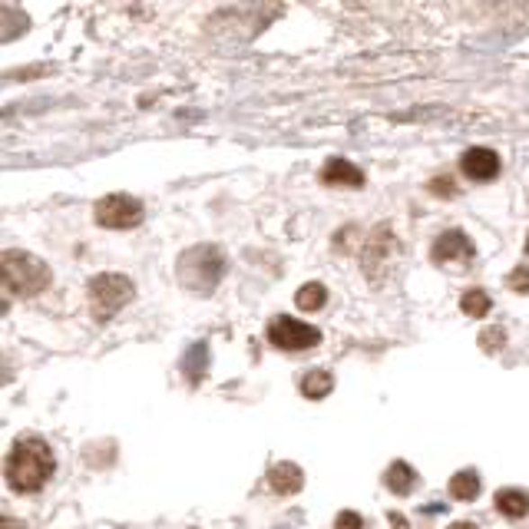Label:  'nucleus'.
<instances>
[{"label": "nucleus", "mask_w": 529, "mask_h": 529, "mask_svg": "<svg viewBox=\"0 0 529 529\" xmlns=\"http://www.w3.org/2000/svg\"><path fill=\"white\" fill-rule=\"evenodd\" d=\"M225 275V258L215 245H195L179 258V282L195 295H209Z\"/></svg>", "instance_id": "3"}, {"label": "nucleus", "mask_w": 529, "mask_h": 529, "mask_svg": "<svg viewBox=\"0 0 529 529\" xmlns=\"http://www.w3.org/2000/svg\"><path fill=\"white\" fill-rule=\"evenodd\" d=\"M268 341L282 351H308L321 341V331L315 325H305V321H295V318H275L272 327H268Z\"/></svg>", "instance_id": "6"}, {"label": "nucleus", "mask_w": 529, "mask_h": 529, "mask_svg": "<svg viewBox=\"0 0 529 529\" xmlns=\"http://www.w3.org/2000/svg\"><path fill=\"white\" fill-rule=\"evenodd\" d=\"M460 166H463V175H467V179H477V183H489V179H497L499 175V156L493 153V149H487V146L467 149L463 159H460Z\"/></svg>", "instance_id": "8"}, {"label": "nucleus", "mask_w": 529, "mask_h": 529, "mask_svg": "<svg viewBox=\"0 0 529 529\" xmlns=\"http://www.w3.org/2000/svg\"><path fill=\"white\" fill-rule=\"evenodd\" d=\"M4 529H21V523H17L13 516H4Z\"/></svg>", "instance_id": "22"}, {"label": "nucleus", "mask_w": 529, "mask_h": 529, "mask_svg": "<svg viewBox=\"0 0 529 529\" xmlns=\"http://www.w3.org/2000/svg\"><path fill=\"white\" fill-rule=\"evenodd\" d=\"M384 487L390 489V493H397V497H408L410 489L417 487V473H414V467H410V463L397 460V463H390V467H387Z\"/></svg>", "instance_id": "11"}, {"label": "nucleus", "mask_w": 529, "mask_h": 529, "mask_svg": "<svg viewBox=\"0 0 529 529\" xmlns=\"http://www.w3.org/2000/svg\"><path fill=\"white\" fill-rule=\"evenodd\" d=\"M450 529H480V526H477V523H453Z\"/></svg>", "instance_id": "23"}, {"label": "nucleus", "mask_w": 529, "mask_h": 529, "mask_svg": "<svg viewBox=\"0 0 529 529\" xmlns=\"http://www.w3.org/2000/svg\"><path fill=\"white\" fill-rule=\"evenodd\" d=\"M497 509L503 513V516H509V519H523L529 513V493H523V489H516V487L499 489V493H497Z\"/></svg>", "instance_id": "12"}, {"label": "nucleus", "mask_w": 529, "mask_h": 529, "mask_svg": "<svg viewBox=\"0 0 529 529\" xmlns=\"http://www.w3.org/2000/svg\"><path fill=\"white\" fill-rule=\"evenodd\" d=\"M460 308H463V315H470V318H483V315H489L493 301H489V295L483 288H470V291H463V298H460Z\"/></svg>", "instance_id": "15"}, {"label": "nucleus", "mask_w": 529, "mask_h": 529, "mask_svg": "<svg viewBox=\"0 0 529 529\" xmlns=\"http://www.w3.org/2000/svg\"><path fill=\"white\" fill-rule=\"evenodd\" d=\"M0 272H4V288L17 298L40 295V291H47V285L53 282L50 268H47L37 255L17 252V248L0 255Z\"/></svg>", "instance_id": "2"}, {"label": "nucleus", "mask_w": 529, "mask_h": 529, "mask_svg": "<svg viewBox=\"0 0 529 529\" xmlns=\"http://www.w3.org/2000/svg\"><path fill=\"white\" fill-rule=\"evenodd\" d=\"M86 291H90L93 318H96V321H110V318L132 298V282L126 275H116V272H103V275L93 278Z\"/></svg>", "instance_id": "4"}, {"label": "nucleus", "mask_w": 529, "mask_h": 529, "mask_svg": "<svg viewBox=\"0 0 529 529\" xmlns=\"http://www.w3.org/2000/svg\"><path fill=\"white\" fill-rule=\"evenodd\" d=\"M473 255H477V248H473V242H470L467 235L460 232V229H450V232H444L434 242L430 258L437 264H463V262H473Z\"/></svg>", "instance_id": "7"}, {"label": "nucleus", "mask_w": 529, "mask_h": 529, "mask_svg": "<svg viewBox=\"0 0 529 529\" xmlns=\"http://www.w3.org/2000/svg\"><path fill=\"white\" fill-rule=\"evenodd\" d=\"M526 255H529V235H526Z\"/></svg>", "instance_id": "24"}, {"label": "nucleus", "mask_w": 529, "mask_h": 529, "mask_svg": "<svg viewBox=\"0 0 529 529\" xmlns=\"http://www.w3.org/2000/svg\"><path fill=\"white\" fill-rule=\"evenodd\" d=\"M321 183L357 189V185H364V173H361V169H357L351 159H327L325 169H321Z\"/></svg>", "instance_id": "9"}, {"label": "nucleus", "mask_w": 529, "mask_h": 529, "mask_svg": "<svg viewBox=\"0 0 529 529\" xmlns=\"http://www.w3.org/2000/svg\"><path fill=\"white\" fill-rule=\"evenodd\" d=\"M507 285L516 291V295H529V264H519L513 268V275L507 278Z\"/></svg>", "instance_id": "18"}, {"label": "nucleus", "mask_w": 529, "mask_h": 529, "mask_svg": "<svg viewBox=\"0 0 529 529\" xmlns=\"http://www.w3.org/2000/svg\"><path fill=\"white\" fill-rule=\"evenodd\" d=\"M477 493H480L477 470H460L457 477H450V497L453 499H477Z\"/></svg>", "instance_id": "14"}, {"label": "nucleus", "mask_w": 529, "mask_h": 529, "mask_svg": "<svg viewBox=\"0 0 529 529\" xmlns=\"http://www.w3.org/2000/svg\"><path fill=\"white\" fill-rule=\"evenodd\" d=\"M335 529H364V519L357 516L354 509H345V513H337Z\"/></svg>", "instance_id": "19"}, {"label": "nucleus", "mask_w": 529, "mask_h": 529, "mask_svg": "<svg viewBox=\"0 0 529 529\" xmlns=\"http://www.w3.org/2000/svg\"><path fill=\"white\" fill-rule=\"evenodd\" d=\"M53 450L43 437H17L4 460V477L13 493H37L53 477Z\"/></svg>", "instance_id": "1"}, {"label": "nucleus", "mask_w": 529, "mask_h": 529, "mask_svg": "<svg viewBox=\"0 0 529 529\" xmlns=\"http://www.w3.org/2000/svg\"><path fill=\"white\" fill-rule=\"evenodd\" d=\"M183 367L189 371V381H199V377H202V371H205V345H195L193 351L185 354Z\"/></svg>", "instance_id": "17"}, {"label": "nucleus", "mask_w": 529, "mask_h": 529, "mask_svg": "<svg viewBox=\"0 0 529 529\" xmlns=\"http://www.w3.org/2000/svg\"><path fill=\"white\" fill-rule=\"evenodd\" d=\"M430 193H434V195H453L457 189H453V179H444V175H437V179L430 183Z\"/></svg>", "instance_id": "20"}, {"label": "nucleus", "mask_w": 529, "mask_h": 529, "mask_svg": "<svg viewBox=\"0 0 529 529\" xmlns=\"http://www.w3.org/2000/svg\"><path fill=\"white\" fill-rule=\"evenodd\" d=\"M93 212H96V225H103V229H132V225L143 222V202L122 193L100 199Z\"/></svg>", "instance_id": "5"}, {"label": "nucleus", "mask_w": 529, "mask_h": 529, "mask_svg": "<svg viewBox=\"0 0 529 529\" xmlns=\"http://www.w3.org/2000/svg\"><path fill=\"white\" fill-rule=\"evenodd\" d=\"M325 301H327V288L318 285V282L301 285V291L295 295V305L301 308V311H318V308H325Z\"/></svg>", "instance_id": "16"}, {"label": "nucleus", "mask_w": 529, "mask_h": 529, "mask_svg": "<svg viewBox=\"0 0 529 529\" xmlns=\"http://www.w3.org/2000/svg\"><path fill=\"white\" fill-rule=\"evenodd\" d=\"M301 483H305V477H301V467L298 463H275L272 467V473H268V487L275 489V493H282V497H291V493H298L301 489Z\"/></svg>", "instance_id": "10"}, {"label": "nucleus", "mask_w": 529, "mask_h": 529, "mask_svg": "<svg viewBox=\"0 0 529 529\" xmlns=\"http://www.w3.org/2000/svg\"><path fill=\"white\" fill-rule=\"evenodd\" d=\"M331 387H335V377L327 374V371H308L305 377H301V394L308 397V400H321V397L331 394Z\"/></svg>", "instance_id": "13"}, {"label": "nucleus", "mask_w": 529, "mask_h": 529, "mask_svg": "<svg viewBox=\"0 0 529 529\" xmlns=\"http://www.w3.org/2000/svg\"><path fill=\"white\" fill-rule=\"evenodd\" d=\"M387 519H390V526H394V529H410V523H408L404 516H400V513H390Z\"/></svg>", "instance_id": "21"}]
</instances>
